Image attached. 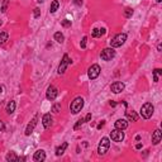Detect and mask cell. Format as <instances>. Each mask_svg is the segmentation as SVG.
I'll return each instance as SVG.
<instances>
[{"label":"cell","mask_w":162,"mask_h":162,"mask_svg":"<svg viewBox=\"0 0 162 162\" xmlns=\"http://www.w3.org/2000/svg\"><path fill=\"white\" fill-rule=\"evenodd\" d=\"M155 112V108L153 105H152L151 103H146L142 105V108H140V115H142L145 119H149L152 117V114H153Z\"/></svg>","instance_id":"2"},{"label":"cell","mask_w":162,"mask_h":162,"mask_svg":"<svg viewBox=\"0 0 162 162\" xmlns=\"http://www.w3.org/2000/svg\"><path fill=\"white\" fill-rule=\"evenodd\" d=\"M34 161H37V162H42V161H44L46 160V152L43 151V149H38L37 152L34 153Z\"/></svg>","instance_id":"14"},{"label":"cell","mask_w":162,"mask_h":162,"mask_svg":"<svg viewBox=\"0 0 162 162\" xmlns=\"http://www.w3.org/2000/svg\"><path fill=\"white\" fill-rule=\"evenodd\" d=\"M161 139H162V132L160 129H156L153 134H152V143L153 145H158L161 142Z\"/></svg>","instance_id":"12"},{"label":"cell","mask_w":162,"mask_h":162,"mask_svg":"<svg viewBox=\"0 0 162 162\" xmlns=\"http://www.w3.org/2000/svg\"><path fill=\"white\" fill-rule=\"evenodd\" d=\"M127 127H128V122L125 119H118L115 122V129L124 130V129H127Z\"/></svg>","instance_id":"13"},{"label":"cell","mask_w":162,"mask_h":162,"mask_svg":"<svg viewBox=\"0 0 162 162\" xmlns=\"http://www.w3.org/2000/svg\"><path fill=\"white\" fill-rule=\"evenodd\" d=\"M4 130V123L1 122V119H0V132H3Z\"/></svg>","instance_id":"34"},{"label":"cell","mask_w":162,"mask_h":162,"mask_svg":"<svg viewBox=\"0 0 162 162\" xmlns=\"http://www.w3.org/2000/svg\"><path fill=\"white\" fill-rule=\"evenodd\" d=\"M1 91H3V87H1V86H0V93H1Z\"/></svg>","instance_id":"39"},{"label":"cell","mask_w":162,"mask_h":162,"mask_svg":"<svg viewBox=\"0 0 162 162\" xmlns=\"http://www.w3.org/2000/svg\"><path fill=\"white\" fill-rule=\"evenodd\" d=\"M140 147H142V145H140V143H138V145H137V146H136V148H137V149H139Z\"/></svg>","instance_id":"36"},{"label":"cell","mask_w":162,"mask_h":162,"mask_svg":"<svg viewBox=\"0 0 162 162\" xmlns=\"http://www.w3.org/2000/svg\"><path fill=\"white\" fill-rule=\"evenodd\" d=\"M91 120V114L89 113V114L86 115V118H85V122H90Z\"/></svg>","instance_id":"33"},{"label":"cell","mask_w":162,"mask_h":162,"mask_svg":"<svg viewBox=\"0 0 162 162\" xmlns=\"http://www.w3.org/2000/svg\"><path fill=\"white\" fill-rule=\"evenodd\" d=\"M57 95H58V90H57L54 86H51L47 89V93H46V96H47L48 100H54L57 97Z\"/></svg>","instance_id":"11"},{"label":"cell","mask_w":162,"mask_h":162,"mask_svg":"<svg viewBox=\"0 0 162 162\" xmlns=\"http://www.w3.org/2000/svg\"><path fill=\"white\" fill-rule=\"evenodd\" d=\"M39 15H41V10H39L38 8H36L34 9V18H38Z\"/></svg>","instance_id":"30"},{"label":"cell","mask_w":162,"mask_h":162,"mask_svg":"<svg viewBox=\"0 0 162 162\" xmlns=\"http://www.w3.org/2000/svg\"><path fill=\"white\" fill-rule=\"evenodd\" d=\"M156 1H157V3H161V0H156Z\"/></svg>","instance_id":"40"},{"label":"cell","mask_w":162,"mask_h":162,"mask_svg":"<svg viewBox=\"0 0 162 162\" xmlns=\"http://www.w3.org/2000/svg\"><path fill=\"white\" fill-rule=\"evenodd\" d=\"M42 124H43L44 128H50L51 127V124H52V117H51V114H44L43 115Z\"/></svg>","instance_id":"15"},{"label":"cell","mask_w":162,"mask_h":162,"mask_svg":"<svg viewBox=\"0 0 162 162\" xmlns=\"http://www.w3.org/2000/svg\"><path fill=\"white\" fill-rule=\"evenodd\" d=\"M8 33L7 32H1L0 33V46H3V44H5V42L8 41Z\"/></svg>","instance_id":"21"},{"label":"cell","mask_w":162,"mask_h":162,"mask_svg":"<svg viewBox=\"0 0 162 162\" xmlns=\"http://www.w3.org/2000/svg\"><path fill=\"white\" fill-rule=\"evenodd\" d=\"M67 146H69V145H67L66 142H63L61 146H58V147L56 148V156H61V155H63V152L66 151Z\"/></svg>","instance_id":"17"},{"label":"cell","mask_w":162,"mask_h":162,"mask_svg":"<svg viewBox=\"0 0 162 162\" xmlns=\"http://www.w3.org/2000/svg\"><path fill=\"white\" fill-rule=\"evenodd\" d=\"M7 161H19V157L14 152H9L7 155Z\"/></svg>","instance_id":"22"},{"label":"cell","mask_w":162,"mask_h":162,"mask_svg":"<svg viewBox=\"0 0 162 162\" xmlns=\"http://www.w3.org/2000/svg\"><path fill=\"white\" fill-rule=\"evenodd\" d=\"M37 1H38V3H43L44 0H37Z\"/></svg>","instance_id":"38"},{"label":"cell","mask_w":162,"mask_h":162,"mask_svg":"<svg viewBox=\"0 0 162 162\" xmlns=\"http://www.w3.org/2000/svg\"><path fill=\"white\" fill-rule=\"evenodd\" d=\"M54 113H58V110H60V104H56V105L53 106V109H52Z\"/></svg>","instance_id":"31"},{"label":"cell","mask_w":162,"mask_h":162,"mask_svg":"<svg viewBox=\"0 0 162 162\" xmlns=\"http://www.w3.org/2000/svg\"><path fill=\"white\" fill-rule=\"evenodd\" d=\"M37 120H38V115L36 114L34 118L30 120V123L27 125V128H26V136H30V134L33 133V130H34L36 125H37Z\"/></svg>","instance_id":"9"},{"label":"cell","mask_w":162,"mask_h":162,"mask_svg":"<svg viewBox=\"0 0 162 162\" xmlns=\"http://www.w3.org/2000/svg\"><path fill=\"white\" fill-rule=\"evenodd\" d=\"M86 42H87V37H84L81 41V48H85L86 47Z\"/></svg>","instance_id":"29"},{"label":"cell","mask_w":162,"mask_h":162,"mask_svg":"<svg viewBox=\"0 0 162 162\" xmlns=\"http://www.w3.org/2000/svg\"><path fill=\"white\" fill-rule=\"evenodd\" d=\"M14 110H15V102L14 100H10L7 105V113L8 114H13Z\"/></svg>","instance_id":"18"},{"label":"cell","mask_w":162,"mask_h":162,"mask_svg":"<svg viewBox=\"0 0 162 162\" xmlns=\"http://www.w3.org/2000/svg\"><path fill=\"white\" fill-rule=\"evenodd\" d=\"M84 123H85V119H80V120H77V123L74 125V129H75V130H76V129H79V128H80Z\"/></svg>","instance_id":"26"},{"label":"cell","mask_w":162,"mask_h":162,"mask_svg":"<svg viewBox=\"0 0 162 162\" xmlns=\"http://www.w3.org/2000/svg\"><path fill=\"white\" fill-rule=\"evenodd\" d=\"M8 1H9V0H4V1H3V7H1V11H3V13H5V11H7Z\"/></svg>","instance_id":"27"},{"label":"cell","mask_w":162,"mask_h":162,"mask_svg":"<svg viewBox=\"0 0 162 162\" xmlns=\"http://www.w3.org/2000/svg\"><path fill=\"white\" fill-rule=\"evenodd\" d=\"M115 56V51L112 48H104L102 51V53H100V57H102V60L104 61H110L113 57Z\"/></svg>","instance_id":"6"},{"label":"cell","mask_w":162,"mask_h":162,"mask_svg":"<svg viewBox=\"0 0 162 162\" xmlns=\"http://www.w3.org/2000/svg\"><path fill=\"white\" fill-rule=\"evenodd\" d=\"M125 41H127V34H125V33H119V34H117L110 41V46L113 48L114 47H120V46L124 44Z\"/></svg>","instance_id":"4"},{"label":"cell","mask_w":162,"mask_h":162,"mask_svg":"<svg viewBox=\"0 0 162 162\" xmlns=\"http://www.w3.org/2000/svg\"><path fill=\"white\" fill-rule=\"evenodd\" d=\"M124 87H125V85L123 84V82L115 81V82H113V84H112L110 90H112L114 94H119V93H122V91L124 90Z\"/></svg>","instance_id":"10"},{"label":"cell","mask_w":162,"mask_h":162,"mask_svg":"<svg viewBox=\"0 0 162 162\" xmlns=\"http://www.w3.org/2000/svg\"><path fill=\"white\" fill-rule=\"evenodd\" d=\"M132 15H133V9L125 8V10H124V17H125V18H130Z\"/></svg>","instance_id":"25"},{"label":"cell","mask_w":162,"mask_h":162,"mask_svg":"<svg viewBox=\"0 0 162 162\" xmlns=\"http://www.w3.org/2000/svg\"><path fill=\"white\" fill-rule=\"evenodd\" d=\"M100 71H102V69H100L99 65H91L90 69H89L87 71V75H89V79H91V80H95L97 76L100 75Z\"/></svg>","instance_id":"5"},{"label":"cell","mask_w":162,"mask_h":162,"mask_svg":"<svg viewBox=\"0 0 162 162\" xmlns=\"http://www.w3.org/2000/svg\"><path fill=\"white\" fill-rule=\"evenodd\" d=\"M109 147H110V140H109V138L104 137V138H102V140H100L99 146H97V153L104 156L106 152H108Z\"/></svg>","instance_id":"3"},{"label":"cell","mask_w":162,"mask_h":162,"mask_svg":"<svg viewBox=\"0 0 162 162\" xmlns=\"http://www.w3.org/2000/svg\"><path fill=\"white\" fill-rule=\"evenodd\" d=\"M54 39H56L58 43H62V42L65 41V37H63V34L61 32H56L54 33Z\"/></svg>","instance_id":"23"},{"label":"cell","mask_w":162,"mask_h":162,"mask_svg":"<svg viewBox=\"0 0 162 162\" xmlns=\"http://www.w3.org/2000/svg\"><path fill=\"white\" fill-rule=\"evenodd\" d=\"M161 74H162V70L161 69H156L153 71V81L155 82H158V77H160Z\"/></svg>","instance_id":"24"},{"label":"cell","mask_w":162,"mask_h":162,"mask_svg":"<svg viewBox=\"0 0 162 162\" xmlns=\"http://www.w3.org/2000/svg\"><path fill=\"white\" fill-rule=\"evenodd\" d=\"M70 63H71V61H70L69 56H67V54H63V58H62V61H61V63H60V66H58V74L60 75L65 74L67 66H69Z\"/></svg>","instance_id":"7"},{"label":"cell","mask_w":162,"mask_h":162,"mask_svg":"<svg viewBox=\"0 0 162 162\" xmlns=\"http://www.w3.org/2000/svg\"><path fill=\"white\" fill-rule=\"evenodd\" d=\"M60 7V3L57 1V0H53V1L51 3V7H50V11L51 13H56L57 9H58Z\"/></svg>","instance_id":"20"},{"label":"cell","mask_w":162,"mask_h":162,"mask_svg":"<svg viewBox=\"0 0 162 162\" xmlns=\"http://www.w3.org/2000/svg\"><path fill=\"white\" fill-rule=\"evenodd\" d=\"M74 4L80 7V5H82V0H74Z\"/></svg>","instance_id":"32"},{"label":"cell","mask_w":162,"mask_h":162,"mask_svg":"<svg viewBox=\"0 0 162 162\" xmlns=\"http://www.w3.org/2000/svg\"><path fill=\"white\" fill-rule=\"evenodd\" d=\"M104 124H105V123H104V120H102V123H99V124H97V129H100V128H102Z\"/></svg>","instance_id":"35"},{"label":"cell","mask_w":162,"mask_h":162,"mask_svg":"<svg viewBox=\"0 0 162 162\" xmlns=\"http://www.w3.org/2000/svg\"><path fill=\"white\" fill-rule=\"evenodd\" d=\"M125 115H127V118H128V120H130V122H137L138 120V114H137L136 112H125Z\"/></svg>","instance_id":"16"},{"label":"cell","mask_w":162,"mask_h":162,"mask_svg":"<svg viewBox=\"0 0 162 162\" xmlns=\"http://www.w3.org/2000/svg\"><path fill=\"white\" fill-rule=\"evenodd\" d=\"M62 27H71V20H69V19L62 20Z\"/></svg>","instance_id":"28"},{"label":"cell","mask_w":162,"mask_h":162,"mask_svg":"<svg viewBox=\"0 0 162 162\" xmlns=\"http://www.w3.org/2000/svg\"><path fill=\"white\" fill-rule=\"evenodd\" d=\"M157 50H158V51H161V50H162V46H161V44H158V47H157Z\"/></svg>","instance_id":"37"},{"label":"cell","mask_w":162,"mask_h":162,"mask_svg":"<svg viewBox=\"0 0 162 162\" xmlns=\"http://www.w3.org/2000/svg\"><path fill=\"white\" fill-rule=\"evenodd\" d=\"M0 24H1V22H0Z\"/></svg>","instance_id":"41"},{"label":"cell","mask_w":162,"mask_h":162,"mask_svg":"<svg viewBox=\"0 0 162 162\" xmlns=\"http://www.w3.org/2000/svg\"><path fill=\"white\" fill-rule=\"evenodd\" d=\"M110 138H112V140H114V142H122V140L124 139V133H123V130H120V129H114L113 132H110Z\"/></svg>","instance_id":"8"},{"label":"cell","mask_w":162,"mask_h":162,"mask_svg":"<svg viewBox=\"0 0 162 162\" xmlns=\"http://www.w3.org/2000/svg\"><path fill=\"white\" fill-rule=\"evenodd\" d=\"M84 108V99L81 96H77L74 102L70 105V110H71L72 114H77V113L81 112V109Z\"/></svg>","instance_id":"1"},{"label":"cell","mask_w":162,"mask_h":162,"mask_svg":"<svg viewBox=\"0 0 162 162\" xmlns=\"http://www.w3.org/2000/svg\"><path fill=\"white\" fill-rule=\"evenodd\" d=\"M105 34V29L102 28V29H99V28H95V29H93V37H102V36Z\"/></svg>","instance_id":"19"}]
</instances>
